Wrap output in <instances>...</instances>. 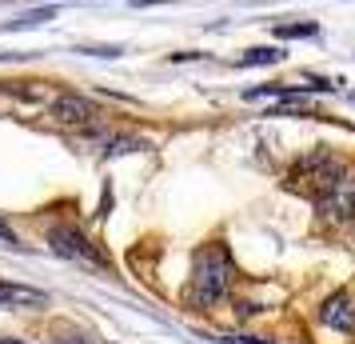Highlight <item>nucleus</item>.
<instances>
[{
  "label": "nucleus",
  "instance_id": "4468645a",
  "mask_svg": "<svg viewBox=\"0 0 355 344\" xmlns=\"http://www.w3.org/2000/svg\"><path fill=\"white\" fill-rule=\"evenodd\" d=\"M0 344H24V341H0Z\"/></svg>",
  "mask_w": 355,
  "mask_h": 344
},
{
  "label": "nucleus",
  "instance_id": "423d86ee",
  "mask_svg": "<svg viewBox=\"0 0 355 344\" xmlns=\"http://www.w3.org/2000/svg\"><path fill=\"white\" fill-rule=\"evenodd\" d=\"M320 320L336 332H355V296L352 293H336L323 300Z\"/></svg>",
  "mask_w": 355,
  "mask_h": 344
},
{
  "label": "nucleus",
  "instance_id": "2eb2a0df",
  "mask_svg": "<svg viewBox=\"0 0 355 344\" xmlns=\"http://www.w3.org/2000/svg\"><path fill=\"white\" fill-rule=\"evenodd\" d=\"M352 104H355V97H352Z\"/></svg>",
  "mask_w": 355,
  "mask_h": 344
},
{
  "label": "nucleus",
  "instance_id": "ddd939ff",
  "mask_svg": "<svg viewBox=\"0 0 355 344\" xmlns=\"http://www.w3.org/2000/svg\"><path fill=\"white\" fill-rule=\"evenodd\" d=\"M56 344H88V341H84V336H60Z\"/></svg>",
  "mask_w": 355,
  "mask_h": 344
},
{
  "label": "nucleus",
  "instance_id": "f03ea898",
  "mask_svg": "<svg viewBox=\"0 0 355 344\" xmlns=\"http://www.w3.org/2000/svg\"><path fill=\"white\" fill-rule=\"evenodd\" d=\"M49 245H52V252L64 256V261L104 264V256L96 252V245H88V236H84L76 224H56V229H49Z\"/></svg>",
  "mask_w": 355,
  "mask_h": 344
},
{
  "label": "nucleus",
  "instance_id": "20e7f679",
  "mask_svg": "<svg viewBox=\"0 0 355 344\" xmlns=\"http://www.w3.org/2000/svg\"><path fill=\"white\" fill-rule=\"evenodd\" d=\"M315 204H320V213L327 216V220H352L355 216V177L343 172L327 193L315 197Z\"/></svg>",
  "mask_w": 355,
  "mask_h": 344
},
{
  "label": "nucleus",
  "instance_id": "f257e3e1",
  "mask_svg": "<svg viewBox=\"0 0 355 344\" xmlns=\"http://www.w3.org/2000/svg\"><path fill=\"white\" fill-rule=\"evenodd\" d=\"M227 284H232V256L224 245H208L196 252L192 264V284H188V304L196 309H211L216 300H224Z\"/></svg>",
  "mask_w": 355,
  "mask_h": 344
},
{
  "label": "nucleus",
  "instance_id": "7ed1b4c3",
  "mask_svg": "<svg viewBox=\"0 0 355 344\" xmlns=\"http://www.w3.org/2000/svg\"><path fill=\"white\" fill-rule=\"evenodd\" d=\"M343 172H347V168H343L336 156H327V152H311L307 161H300V168H295V181H304L307 188H311V197H320V193H327V188H331Z\"/></svg>",
  "mask_w": 355,
  "mask_h": 344
},
{
  "label": "nucleus",
  "instance_id": "39448f33",
  "mask_svg": "<svg viewBox=\"0 0 355 344\" xmlns=\"http://www.w3.org/2000/svg\"><path fill=\"white\" fill-rule=\"evenodd\" d=\"M49 113H52V120H56V124H64V129H84V124H92V120H96V108H92L84 97H76V92L56 97Z\"/></svg>",
  "mask_w": 355,
  "mask_h": 344
},
{
  "label": "nucleus",
  "instance_id": "9b49d317",
  "mask_svg": "<svg viewBox=\"0 0 355 344\" xmlns=\"http://www.w3.org/2000/svg\"><path fill=\"white\" fill-rule=\"evenodd\" d=\"M76 52H84V56H108V60H112V56H120V44H84V49H76Z\"/></svg>",
  "mask_w": 355,
  "mask_h": 344
},
{
  "label": "nucleus",
  "instance_id": "9d476101",
  "mask_svg": "<svg viewBox=\"0 0 355 344\" xmlns=\"http://www.w3.org/2000/svg\"><path fill=\"white\" fill-rule=\"evenodd\" d=\"M275 36H284V40H291V36H315V24H275Z\"/></svg>",
  "mask_w": 355,
  "mask_h": 344
},
{
  "label": "nucleus",
  "instance_id": "6e6552de",
  "mask_svg": "<svg viewBox=\"0 0 355 344\" xmlns=\"http://www.w3.org/2000/svg\"><path fill=\"white\" fill-rule=\"evenodd\" d=\"M284 60V52L279 49H268V44H259V49H248L240 56V65L243 68H256V65H279Z\"/></svg>",
  "mask_w": 355,
  "mask_h": 344
},
{
  "label": "nucleus",
  "instance_id": "1a4fd4ad",
  "mask_svg": "<svg viewBox=\"0 0 355 344\" xmlns=\"http://www.w3.org/2000/svg\"><path fill=\"white\" fill-rule=\"evenodd\" d=\"M52 17H56V8H36V13H24V17H17L8 28H12V33H20V28H40V24H49Z\"/></svg>",
  "mask_w": 355,
  "mask_h": 344
},
{
  "label": "nucleus",
  "instance_id": "0eeeda50",
  "mask_svg": "<svg viewBox=\"0 0 355 344\" xmlns=\"http://www.w3.org/2000/svg\"><path fill=\"white\" fill-rule=\"evenodd\" d=\"M0 304H4V309L49 304V293H40V288H28V284H8V280H0Z\"/></svg>",
  "mask_w": 355,
  "mask_h": 344
},
{
  "label": "nucleus",
  "instance_id": "f8f14e48",
  "mask_svg": "<svg viewBox=\"0 0 355 344\" xmlns=\"http://www.w3.org/2000/svg\"><path fill=\"white\" fill-rule=\"evenodd\" d=\"M0 240H4V245H8V248H20L17 232H12V229H8V224H4V216H0Z\"/></svg>",
  "mask_w": 355,
  "mask_h": 344
}]
</instances>
